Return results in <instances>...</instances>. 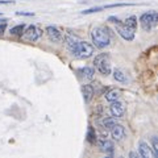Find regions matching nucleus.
I'll return each mask as SVG.
<instances>
[{
	"label": "nucleus",
	"mask_w": 158,
	"mask_h": 158,
	"mask_svg": "<svg viewBox=\"0 0 158 158\" xmlns=\"http://www.w3.org/2000/svg\"><path fill=\"white\" fill-rule=\"evenodd\" d=\"M91 38L92 42L98 49H104L107 46H110L111 44V37L108 34L107 29L102 28V27H96L91 31Z\"/></svg>",
	"instance_id": "nucleus-1"
},
{
	"label": "nucleus",
	"mask_w": 158,
	"mask_h": 158,
	"mask_svg": "<svg viewBox=\"0 0 158 158\" xmlns=\"http://www.w3.org/2000/svg\"><path fill=\"white\" fill-rule=\"evenodd\" d=\"M94 65H95L96 70L102 74V75H110L111 74V61L110 56L107 53H102L95 57L94 59Z\"/></svg>",
	"instance_id": "nucleus-2"
},
{
	"label": "nucleus",
	"mask_w": 158,
	"mask_h": 158,
	"mask_svg": "<svg viewBox=\"0 0 158 158\" xmlns=\"http://www.w3.org/2000/svg\"><path fill=\"white\" fill-rule=\"evenodd\" d=\"M71 53L79 59H87L94 56V46L86 41H81V40H79L78 45L75 46V49H74Z\"/></svg>",
	"instance_id": "nucleus-3"
},
{
	"label": "nucleus",
	"mask_w": 158,
	"mask_h": 158,
	"mask_svg": "<svg viewBox=\"0 0 158 158\" xmlns=\"http://www.w3.org/2000/svg\"><path fill=\"white\" fill-rule=\"evenodd\" d=\"M157 12L153 11V12H146V13H142L141 17H140V23H141V27L145 32H150L153 27L157 25Z\"/></svg>",
	"instance_id": "nucleus-4"
},
{
	"label": "nucleus",
	"mask_w": 158,
	"mask_h": 158,
	"mask_svg": "<svg viewBox=\"0 0 158 158\" xmlns=\"http://www.w3.org/2000/svg\"><path fill=\"white\" fill-rule=\"evenodd\" d=\"M116 32L120 34V37L124 38L125 41H133V40H135V31L131 29L129 27H127L125 24H121V23L116 24Z\"/></svg>",
	"instance_id": "nucleus-5"
},
{
	"label": "nucleus",
	"mask_w": 158,
	"mask_h": 158,
	"mask_svg": "<svg viewBox=\"0 0 158 158\" xmlns=\"http://www.w3.org/2000/svg\"><path fill=\"white\" fill-rule=\"evenodd\" d=\"M24 34H25V37L28 41H37V40L41 37V34H42V31L36 25H29L27 29H24Z\"/></svg>",
	"instance_id": "nucleus-6"
},
{
	"label": "nucleus",
	"mask_w": 158,
	"mask_h": 158,
	"mask_svg": "<svg viewBox=\"0 0 158 158\" xmlns=\"http://www.w3.org/2000/svg\"><path fill=\"white\" fill-rule=\"evenodd\" d=\"M110 111H111V115L115 117V118L123 117V116H124V113H125V106L121 102H118V100L111 102Z\"/></svg>",
	"instance_id": "nucleus-7"
},
{
	"label": "nucleus",
	"mask_w": 158,
	"mask_h": 158,
	"mask_svg": "<svg viewBox=\"0 0 158 158\" xmlns=\"http://www.w3.org/2000/svg\"><path fill=\"white\" fill-rule=\"evenodd\" d=\"M46 33H48V37L50 38V41H53V42L62 41V33L57 27H53V25L46 27Z\"/></svg>",
	"instance_id": "nucleus-8"
},
{
	"label": "nucleus",
	"mask_w": 158,
	"mask_h": 158,
	"mask_svg": "<svg viewBox=\"0 0 158 158\" xmlns=\"http://www.w3.org/2000/svg\"><path fill=\"white\" fill-rule=\"evenodd\" d=\"M111 135L113 137V140H116V141H121L123 138L125 137L127 135V132H125V128L120 125V124H115L112 128H111Z\"/></svg>",
	"instance_id": "nucleus-9"
},
{
	"label": "nucleus",
	"mask_w": 158,
	"mask_h": 158,
	"mask_svg": "<svg viewBox=\"0 0 158 158\" xmlns=\"http://www.w3.org/2000/svg\"><path fill=\"white\" fill-rule=\"evenodd\" d=\"M138 152H140V156L144 158H152L154 157L152 152V148L148 145V142L145 141H140V145H138Z\"/></svg>",
	"instance_id": "nucleus-10"
},
{
	"label": "nucleus",
	"mask_w": 158,
	"mask_h": 158,
	"mask_svg": "<svg viewBox=\"0 0 158 158\" xmlns=\"http://www.w3.org/2000/svg\"><path fill=\"white\" fill-rule=\"evenodd\" d=\"M82 92H83V99L86 103H90V100L95 95V90H94L92 85H85L82 87Z\"/></svg>",
	"instance_id": "nucleus-11"
},
{
	"label": "nucleus",
	"mask_w": 158,
	"mask_h": 158,
	"mask_svg": "<svg viewBox=\"0 0 158 158\" xmlns=\"http://www.w3.org/2000/svg\"><path fill=\"white\" fill-rule=\"evenodd\" d=\"M99 148H100L102 152L104 153H112L113 149H115V146H113V142L110 141V140H106V138H102L100 141H99Z\"/></svg>",
	"instance_id": "nucleus-12"
},
{
	"label": "nucleus",
	"mask_w": 158,
	"mask_h": 158,
	"mask_svg": "<svg viewBox=\"0 0 158 158\" xmlns=\"http://www.w3.org/2000/svg\"><path fill=\"white\" fill-rule=\"evenodd\" d=\"M78 74L83 79H92L94 74H95V70H94V67H82L78 70Z\"/></svg>",
	"instance_id": "nucleus-13"
},
{
	"label": "nucleus",
	"mask_w": 158,
	"mask_h": 158,
	"mask_svg": "<svg viewBox=\"0 0 158 158\" xmlns=\"http://www.w3.org/2000/svg\"><path fill=\"white\" fill-rule=\"evenodd\" d=\"M65 41H66V46H67V49H69V50H70V52H73L74 49H75V46L78 45L79 38L74 37V36H66Z\"/></svg>",
	"instance_id": "nucleus-14"
},
{
	"label": "nucleus",
	"mask_w": 158,
	"mask_h": 158,
	"mask_svg": "<svg viewBox=\"0 0 158 158\" xmlns=\"http://www.w3.org/2000/svg\"><path fill=\"white\" fill-rule=\"evenodd\" d=\"M113 78H115V81L120 82V83H127L128 82L127 74L123 73L121 70H115V71H113Z\"/></svg>",
	"instance_id": "nucleus-15"
},
{
	"label": "nucleus",
	"mask_w": 158,
	"mask_h": 158,
	"mask_svg": "<svg viewBox=\"0 0 158 158\" xmlns=\"http://www.w3.org/2000/svg\"><path fill=\"white\" fill-rule=\"evenodd\" d=\"M100 124L103 128H106V129H111V128L116 124V120H115V117H104L100 121Z\"/></svg>",
	"instance_id": "nucleus-16"
},
{
	"label": "nucleus",
	"mask_w": 158,
	"mask_h": 158,
	"mask_svg": "<svg viewBox=\"0 0 158 158\" xmlns=\"http://www.w3.org/2000/svg\"><path fill=\"white\" fill-rule=\"evenodd\" d=\"M118 98H120V91H117V90H110L106 94V99L108 102L118 100Z\"/></svg>",
	"instance_id": "nucleus-17"
},
{
	"label": "nucleus",
	"mask_w": 158,
	"mask_h": 158,
	"mask_svg": "<svg viewBox=\"0 0 158 158\" xmlns=\"http://www.w3.org/2000/svg\"><path fill=\"white\" fill-rule=\"evenodd\" d=\"M124 24L127 27H129L131 29H133V31H136V29H137V17L136 16H129L125 20Z\"/></svg>",
	"instance_id": "nucleus-18"
},
{
	"label": "nucleus",
	"mask_w": 158,
	"mask_h": 158,
	"mask_svg": "<svg viewBox=\"0 0 158 158\" xmlns=\"http://www.w3.org/2000/svg\"><path fill=\"white\" fill-rule=\"evenodd\" d=\"M152 152H153V156L154 157L158 156V138H157V136L152 137Z\"/></svg>",
	"instance_id": "nucleus-19"
},
{
	"label": "nucleus",
	"mask_w": 158,
	"mask_h": 158,
	"mask_svg": "<svg viewBox=\"0 0 158 158\" xmlns=\"http://www.w3.org/2000/svg\"><path fill=\"white\" fill-rule=\"evenodd\" d=\"M87 140L88 142H91V144H94L96 140V135H95V131H94V128L90 125L88 127V132H87Z\"/></svg>",
	"instance_id": "nucleus-20"
},
{
	"label": "nucleus",
	"mask_w": 158,
	"mask_h": 158,
	"mask_svg": "<svg viewBox=\"0 0 158 158\" xmlns=\"http://www.w3.org/2000/svg\"><path fill=\"white\" fill-rule=\"evenodd\" d=\"M24 29H25V25H24V24L13 27V28H11V34H21L24 32Z\"/></svg>",
	"instance_id": "nucleus-21"
},
{
	"label": "nucleus",
	"mask_w": 158,
	"mask_h": 158,
	"mask_svg": "<svg viewBox=\"0 0 158 158\" xmlns=\"http://www.w3.org/2000/svg\"><path fill=\"white\" fill-rule=\"evenodd\" d=\"M103 7H94V8H90V9H86V11H83L82 13L83 15H90V13H95V12H100L103 11Z\"/></svg>",
	"instance_id": "nucleus-22"
},
{
	"label": "nucleus",
	"mask_w": 158,
	"mask_h": 158,
	"mask_svg": "<svg viewBox=\"0 0 158 158\" xmlns=\"http://www.w3.org/2000/svg\"><path fill=\"white\" fill-rule=\"evenodd\" d=\"M17 16H34L33 12H16Z\"/></svg>",
	"instance_id": "nucleus-23"
},
{
	"label": "nucleus",
	"mask_w": 158,
	"mask_h": 158,
	"mask_svg": "<svg viewBox=\"0 0 158 158\" xmlns=\"http://www.w3.org/2000/svg\"><path fill=\"white\" fill-rule=\"evenodd\" d=\"M108 21H111V23H113V24H118V23H121L120 20H118L117 17H115V16H111L110 19H108Z\"/></svg>",
	"instance_id": "nucleus-24"
},
{
	"label": "nucleus",
	"mask_w": 158,
	"mask_h": 158,
	"mask_svg": "<svg viewBox=\"0 0 158 158\" xmlns=\"http://www.w3.org/2000/svg\"><path fill=\"white\" fill-rule=\"evenodd\" d=\"M6 28H7V24H6V23H2V24H0V34H3L4 32H6Z\"/></svg>",
	"instance_id": "nucleus-25"
},
{
	"label": "nucleus",
	"mask_w": 158,
	"mask_h": 158,
	"mask_svg": "<svg viewBox=\"0 0 158 158\" xmlns=\"http://www.w3.org/2000/svg\"><path fill=\"white\" fill-rule=\"evenodd\" d=\"M15 0H0V4H11Z\"/></svg>",
	"instance_id": "nucleus-26"
},
{
	"label": "nucleus",
	"mask_w": 158,
	"mask_h": 158,
	"mask_svg": "<svg viewBox=\"0 0 158 158\" xmlns=\"http://www.w3.org/2000/svg\"><path fill=\"white\" fill-rule=\"evenodd\" d=\"M129 156H131V157H138V154H137V153H135V152H132Z\"/></svg>",
	"instance_id": "nucleus-27"
}]
</instances>
